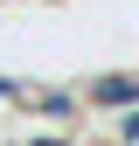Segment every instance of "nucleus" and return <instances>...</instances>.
<instances>
[{"instance_id": "1", "label": "nucleus", "mask_w": 139, "mask_h": 146, "mask_svg": "<svg viewBox=\"0 0 139 146\" xmlns=\"http://www.w3.org/2000/svg\"><path fill=\"white\" fill-rule=\"evenodd\" d=\"M77 90H83L91 118H125V111H139V63H97L77 77Z\"/></svg>"}, {"instance_id": "2", "label": "nucleus", "mask_w": 139, "mask_h": 146, "mask_svg": "<svg viewBox=\"0 0 139 146\" xmlns=\"http://www.w3.org/2000/svg\"><path fill=\"white\" fill-rule=\"evenodd\" d=\"M97 146H139V111H125V118H104V139Z\"/></svg>"}]
</instances>
